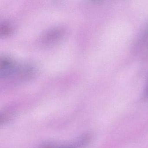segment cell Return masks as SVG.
Here are the masks:
<instances>
[{
    "label": "cell",
    "instance_id": "7a4b0ae2",
    "mask_svg": "<svg viewBox=\"0 0 148 148\" xmlns=\"http://www.w3.org/2000/svg\"><path fill=\"white\" fill-rule=\"evenodd\" d=\"M18 70V66L13 60L8 58L1 59V77L5 78L12 76Z\"/></svg>",
    "mask_w": 148,
    "mask_h": 148
},
{
    "label": "cell",
    "instance_id": "3957f363",
    "mask_svg": "<svg viewBox=\"0 0 148 148\" xmlns=\"http://www.w3.org/2000/svg\"><path fill=\"white\" fill-rule=\"evenodd\" d=\"M144 97V98L145 99L148 100V80L147 81L146 86H145V90Z\"/></svg>",
    "mask_w": 148,
    "mask_h": 148
},
{
    "label": "cell",
    "instance_id": "6da1fadb",
    "mask_svg": "<svg viewBox=\"0 0 148 148\" xmlns=\"http://www.w3.org/2000/svg\"><path fill=\"white\" fill-rule=\"evenodd\" d=\"M134 52L141 59L148 58V24L145 26L137 40Z\"/></svg>",
    "mask_w": 148,
    "mask_h": 148
}]
</instances>
